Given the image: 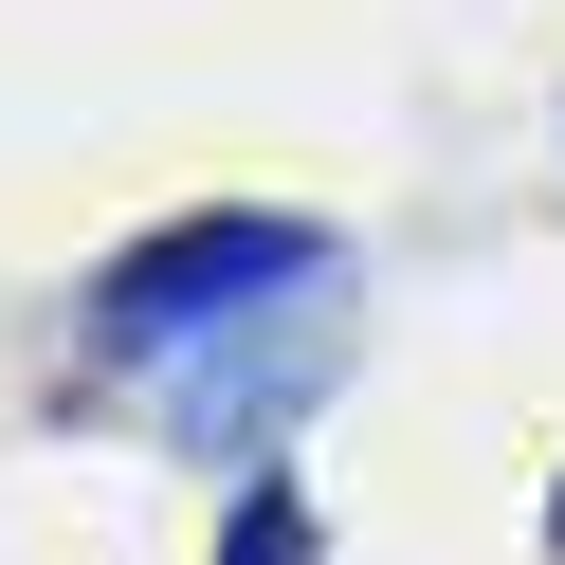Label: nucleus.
Segmentation results:
<instances>
[{"instance_id": "f257e3e1", "label": "nucleus", "mask_w": 565, "mask_h": 565, "mask_svg": "<svg viewBox=\"0 0 565 565\" xmlns=\"http://www.w3.org/2000/svg\"><path fill=\"white\" fill-rule=\"evenodd\" d=\"M274 292H329V237L220 201V220H164V237H128V256L92 274V347H110V365H183V347H220L237 310H274Z\"/></svg>"}, {"instance_id": "f03ea898", "label": "nucleus", "mask_w": 565, "mask_h": 565, "mask_svg": "<svg viewBox=\"0 0 565 565\" xmlns=\"http://www.w3.org/2000/svg\"><path fill=\"white\" fill-rule=\"evenodd\" d=\"M329 365H347V310H292V347H274V310H237L220 365L183 347V438H201V456H256V419L292 438V402H310Z\"/></svg>"}, {"instance_id": "7ed1b4c3", "label": "nucleus", "mask_w": 565, "mask_h": 565, "mask_svg": "<svg viewBox=\"0 0 565 565\" xmlns=\"http://www.w3.org/2000/svg\"><path fill=\"white\" fill-rule=\"evenodd\" d=\"M220 565H310V511H292V475H274V492H237V529H220Z\"/></svg>"}, {"instance_id": "20e7f679", "label": "nucleus", "mask_w": 565, "mask_h": 565, "mask_svg": "<svg viewBox=\"0 0 565 565\" xmlns=\"http://www.w3.org/2000/svg\"><path fill=\"white\" fill-rule=\"evenodd\" d=\"M547 547H565V492H547Z\"/></svg>"}]
</instances>
